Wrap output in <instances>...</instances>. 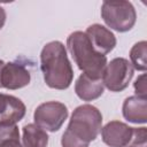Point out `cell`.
Segmentation results:
<instances>
[{
  "label": "cell",
  "mask_w": 147,
  "mask_h": 147,
  "mask_svg": "<svg viewBox=\"0 0 147 147\" xmlns=\"http://www.w3.org/2000/svg\"><path fill=\"white\" fill-rule=\"evenodd\" d=\"M105 86L101 79H92L82 74L75 83V93L83 101H93L103 94Z\"/></svg>",
  "instance_id": "obj_12"
},
{
  "label": "cell",
  "mask_w": 147,
  "mask_h": 147,
  "mask_svg": "<svg viewBox=\"0 0 147 147\" xmlns=\"http://www.w3.org/2000/svg\"><path fill=\"white\" fill-rule=\"evenodd\" d=\"M5 63H6V62H3L2 60H0V78H1V71H2V68H3ZM0 88H2V87H1V82H0Z\"/></svg>",
  "instance_id": "obj_19"
},
{
  "label": "cell",
  "mask_w": 147,
  "mask_h": 147,
  "mask_svg": "<svg viewBox=\"0 0 147 147\" xmlns=\"http://www.w3.org/2000/svg\"><path fill=\"white\" fill-rule=\"evenodd\" d=\"M69 111L64 103L59 101H47L39 105L33 113L34 124L45 131L56 132L68 118Z\"/></svg>",
  "instance_id": "obj_6"
},
{
  "label": "cell",
  "mask_w": 147,
  "mask_h": 147,
  "mask_svg": "<svg viewBox=\"0 0 147 147\" xmlns=\"http://www.w3.org/2000/svg\"><path fill=\"white\" fill-rule=\"evenodd\" d=\"M40 69L46 85L54 90H67L74 79V69L65 46L59 41L47 42L40 53Z\"/></svg>",
  "instance_id": "obj_2"
},
{
  "label": "cell",
  "mask_w": 147,
  "mask_h": 147,
  "mask_svg": "<svg viewBox=\"0 0 147 147\" xmlns=\"http://www.w3.org/2000/svg\"><path fill=\"white\" fill-rule=\"evenodd\" d=\"M147 42L145 40L136 42L130 49V63L133 69L145 72L147 69Z\"/></svg>",
  "instance_id": "obj_14"
},
{
  "label": "cell",
  "mask_w": 147,
  "mask_h": 147,
  "mask_svg": "<svg viewBox=\"0 0 147 147\" xmlns=\"http://www.w3.org/2000/svg\"><path fill=\"white\" fill-rule=\"evenodd\" d=\"M102 141L109 147H126L133 134V127L119 121H110L101 127Z\"/></svg>",
  "instance_id": "obj_7"
},
{
  "label": "cell",
  "mask_w": 147,
  "mask_h": 147,
  "mask_svg": "<svg viewBox=\"0 0 147 147\" xmlns=\"http://www.w3.org/2000/svg\"><path fill=\"white\" fill-rule=\"evenodd\" d=\"M6 17H7V15H6V11H5V9L0 6V30H1V28L5 25V22H6Z\"/></svg>",
  "instance_id": "obj_18"
},
{
  "label": "cell",
  "mask_w": 147,
  "mask_h": 147,
  "mask_svg": "<svg viewBox=\"0 0 147 147\" xmlns=\"http://www.w3.org/2000/svg\"><path fill=\"white\" fill-rule=\"evenodd\" d=\"M13 137H20V131L16 124L0 123V145Z\"/></svg>",
  "instance_id": "obj_15"
},
{
  "label": "cell",
  "mask_w": 147,
  "mask_h": 147,
  "mask_svg": "<svg viewBox=\"0 0 147 147\" xmlns=\"http://www.w3.org/2000/svg\"><path fill=\"white\" fill-rule=\"evenodd\" d=\"M23 147H47L48 134L34 123L25 124L22 129Z\"/></svg>",
  "instance_id": "obj_13"
},
{
  "label": "cell",
  "mask_w": 147,
  "mask_h": 147,
  "mask_svg": "<svg viewBox=\"0 0 147 147\" xmlns=\"http://www.w3.org/2000/svg\"><path fill=\"white\" fill-rule=\"evenodd\" d=\"M133 87H134V95L138 96H145L147 94V84H146V74H141L140 76H138V78L134 80L133 83Z\"/></svg>",
  "instance_id": "obj_16"
},
{
  "label": "cell",
  "mask_w": 147,
  "mask_h": 147,
  "mask_svg": "<svg viewBox=\"0 0 147 147\" xmlns=\"http://www.w3.org/2000/svg\"><path fill=\"white\" fill-rule=\"evenodd\" d=\"M123 117L134 124H145L147 122V98L131 95L127 96L122 106Z\"/></svg>",
  "instance_id": "obj_11"
},
{
  "label": "cell",
  "mask_w": 147,
  "mask_h": 147,
  "mask_svg": "<svg viewBox=\"0 0 147 147\" xmlns=\"http://www.w3.org/2000/svg\"><path fill=\"white\" fill-rule=\"evenodd\" d=\"M101 17L108 28L117 32H126L134 26L137 11L130 1H103Z\"/></svg>",
  "instance_id": "obj_4"
},
{
  "label": "cell",
  "mask_w": 147,
  "mask_h": 147,
  "mask_svg": "<svg viewBox=\"0 0 147 147\" xmlns=\"http://www.w3.org/2000/svg\"><path fill=\"white\" fill-rule=\"evenodd\" d=\"M102 127V114L92 105L78 106L61 138L62 147H88Z\"/></svg>",
  "instance_id": "obj_1"
},
{
  "label": "cell",
  "mask_w": 147,
  "mask_h": 147,
  "mask_svg": "<svg viewBox=\"0 0 147 147\" xmlns=\"http://www.w3.org/2000/svg\"><path fill=\"white\" fill-rule=\"evenodd\" d=\"M67 47L75 63L84 75L92 79H101L107 65V56L98 53L86 33L75 31L67 38Z\"/></svg>",
  "instance_id": "obj_3"
},
{
  "label": "cell",
  "mask_w": 147,
  "mask_h": 147,
  "mask_svg": "<svg viewBox=\"0 0 147 147\" xmlns=\"http://www.w3.org/2000/svg\"><path fill=\"white\" fill-rule=\"evenodd\" d=\"M134 69L125 57H115L107 63L102 74V84L110 92H122L125 90L132 77Z\"/></svg>",
  "instance_id": "obj_5"
},
{
  "label": "cell",
  "mask_w": 147,
  "mask_h": 147,
  "mask_svg": "<svg viewBox=\"0 0 147 147\" xmlns=\"http://www.w3.org/2000/svg\"><path fill=\"white\" fill-rule=\"evenodd\" d=\"M0 147H23L20 142V137H13V138H9L7 140H5Z\"/></svg>",
  "instance_id": "obj_17"
},
{
  "label": "cell",
  "mask_w": 147,
  "mask_h": 147,
  "mask_svg": "<svg viewBox=\"0 0 147 147\" xmlns=\"http://www.w3.org/2000/svg\"><path fill=\"white\" fill-rule=\"evenodd\" d=\"M31 80L30 71L25 65L17 62L5 63L1 71V87L7 90H18L29 85Z\"/></svg>",
  "instance_id": "obj_8"
},
{
  "label": "cell",
  "mask_w": 147,
  "mask_h": 147,
  "mask_svg": "<svg viewBox=\"0 0 147 147\" xmlns=\"http://www.w3.org/2000/svg\"><path fill=\"white\" fill-rule=\"evenodd\" d=\"M25 105L14 95L0 93V123L16 124L25 116Z\"/></svg>",
  "instance_id": "obj_10"
},
{
  "label": "cell",
  "mask_w": 147,
  "mask_h": 147,
  "mask_svg": "<svg viewBox=\"0 0 147 147\" xmlns=\"http://www.w3.org/2000/svg\"><path fill=\"white\" fill-rule=\"evenodd\" d=\"M85 33L90 39L93 48L102 55L109 54L117 44L115 34L108 28L98 23L87 26Z\"/></svg>",
  "instance_id": "obj_9"
}]
</instances>
